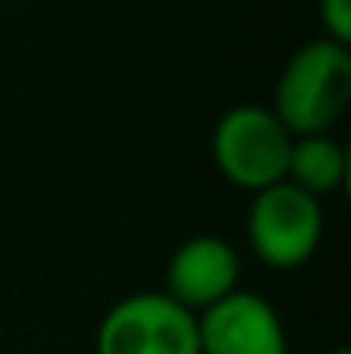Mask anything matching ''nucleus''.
I'll return each instance as SVG.
<instances>
[{"instance_id":"nucleus-1","label":"nucleus","mask_w":351,"mask_h":354,"mask_svg":"<svg viewBox=\"0 0 351 354\" xmlns=\"http://www.w3.org/2000/svg\"><path fill=\"white\" fill-rule=\"evenodd\" d=\"M351 104V52L331 38L307 41L289 55L276 104L269 107L293 138L327 134Z\"/></svg>"},{"instance_id":"nucleus-2","label":"nucleus","mask_w":351,"mask_h":354,"mask_svg":"<svg viewBox=\"0 0 351 354\" xmlns=\"http://www.w3.org/2000/svg\"><path fill=\"white\" fill-rule=\"evenodd\" d=\"M289 148H293V134L269 107L258 104L231 107L217 120L210 138V151L224 179L251 193L286 183Z\"/></svg>"},{"instance_id":"nucleus-3","label":"nucleus","mask_w":351,"mask_h":354,"mask_svg":"<svg viewBox=\"0 0 351 354\" xmlns=\"http://www.w3.org/2000/svg\"><path fill=\"white\" fill-rule=\"evenodd\" d=\"M97 354H200L197 313L165 292H134L100 320Z\"/></svg>"},{"instance_id":"nucleus-4","label":"nucleus","mask_w":351,"mask_h":354,"mask_svg":"<svg viewBox=\"0 0 351 354\" xmlns=\"http://www.w3.org/2000/svg\"><path fill=\"white\" fill-rule=\"evenodd\" d=\"M324 234L321 200L289 183L258 189L248 210V241L258 261L272 268H300L310 261Z\"/></svg>"},{"instance_id":"nucleus-5","label":"nucleus","mask_w":351,"mask_h":354,"mask_svg":"<svg viewBox=\"0 0 351 354\" xmlns=\"http://www.w3.org/2000/svg\"><path fill=\"white\" fill-rule=\"evenodd\" d=\"M197 334L200 354H289L276 306L244 289L204 310L197 317Z\"/></svg>"},{"instance_id":"nucleus-6","label":"nucleus","mask_w":351,"mask_h":354,"mask_svg":"<svg viewBox=\"0 0 351 354\" xmlns=\"http://www.w3.org/2000/svg\"><path fill=\"white\" fill-rule=\"evenodd\" d=\"M237 279L241 261L231 244L217 234H197L172 251L165 265V296L186 306L190 313H204L237 292Z\"/></svg>"},{"instance_id":"nucleus-7","label":"nucleus","mask_w":351,"mask_h":354,"mask_svg":"<svg viewBox=\"0 0 351 354\" xmlns=\"http://www.w3.org/2000/svg\"><path fill=\"white\" fill-rule=\"evenodd\" d=\"M345 172H348V155L331 134L293 138L289 162H286V183L289 186L321 200L324 193H331L345 183Z\"/></svg>"},{"instance_id":"nucleus-8","label":"nucleus","mask_w":351,"mask_h":354,"mask_svg":"<svg viewBox=\"0 0 351 354\" xmlns=\"http://www.w3.org/2000/svg\"><path fill=\"white\" fill-rule=\"evenodd\" d=\"M321 21L331 41L338 45L351 41V0H321Z\"/></svg>"},{"instance_id":"nucleus-9","label":"nucleus","mask_w":351,"mask_h":354,"mask_svg":"<svg viewBox=\"0 0 351 354\" xmlns=\"http://www.w3.org/2000/svg\"><path fill=\"white\" fill-rule=\"evenodd\" d=\"M327 354H351L348 348H338V351H327Z\"/></svg>"}]
</instances>
